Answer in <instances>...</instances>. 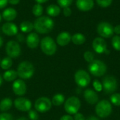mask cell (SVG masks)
Returning <instances> with one entry per match:
<instances>
[{"label": "cell", "mask_w": 120, "mask_h": 120, "mask_svg": "<svg viewBox=\"0 0 120 120\" xmlns=\"http://www.w3.org/2000/svg\"><path fill=\"white\" fill-rule=\"evenodd\" d=\"M13 101L9 98H5L2 99L0 102V110L1 112H6L9 110L13 105Z\"/></svg>", "instance_id": "7402d4cb"}, {"label": "cell", "mask_w": 120, "mask_h": 120, "mask_svg": "<svg viewBox=\"0 0 120 120\" xmlns=\"http://www.w3.org/2000/svg\"><path fill=\"white\" fill-rule=\"evenodd\" d=\"M54 27L53 20L49 16H40L34 22V28L37 32L44 34L50 32Z\"/></svg>", "instance_id": "6da1fadb"}, {"label": "cell", "mask_w": 120, "mask_h": 120, "mask_svg": "<svg viewBox=\"0 0 120 120\" xmlns=\"http://www.w3.org/2000/svg\"><path fill=\"white\" fill-rule=\"evenodd\" d=\"M3 79H3V77L0 75V86H1V85L2 84V83H3Z\"/></svg>", "instance_id": "c3c4849f"}, {"label": "cell", "mask_w": 120, "mask_h": 120, "mask_svg": "<svg viewBox=\"0 0 120 120\" xmlns=\"http://www.w3.org/2000/svg\"><path fill=\"white\" fill-rule=\"evenodd\" d=\"M16 120H29L28 118L27 117H19L18 119H17Z\"/></svg>", "instance_id": "bcb514c9"}, {"label": "cell", "mask_w": 120, "mask_h": 120, "mask_svg": "<svg viewBox=\"0 0 120 120\" xmlns=\"http://www.w3.org/2000/svg\"><path fill=\"white\" fill-rule=\"evenodd\" d=\"M72 1L73 0H57L58 5L63 8L65 7H69L72 4Z\"/></svg>", "instance_id": "d6a6232c"}, {"label": "cell", "mask_w": 120, "mask_h": 120, "mask_svg": "<svg viewBox=\"0 0 120 120\" xmlns=\"http://www.w3.org/2000/svg\"><path fill=\"white\" fill-rule=\"evenodd\" d=\"M28 117L30 120H39V115L37 110H30L28 112Z\"/></svg>", "instance_id": "e575fe53"}, {"label": "cell", "mask_w": 120, "mask_h": 120, "mask_svg": "<svg viewBox=\"0 0 120 120\" xmlns=\"http://www.w3.org/2000/svg\"><path fill=\"white\" fill-rule=\"evenodd\" d=\"M103 90L106 94H113L118 88V84L116 78L112 76H105L102 82Z\"/></svg>", "instance_id": "ba28073f"}, {"label": "cell", "mask_w": 120, "mask_h": 120, "mask_svg": "<svg viewBox=\"0 0 120 120\" xmlns=\"http://www.w3.org/2000/svg\"><path fill=\"white\" fill-rule=\"evenodd\" d=\"M86 120H100L98 117H95V116H90L87 119H86Z\"/></svg>", "instance_id": "ee69618b"}, {"label": "cell", "mask_w": 120, "mask_h": 120, "mask_svg": "<svg viewBox=\"0 0 120 120\" xmlns=\"http://www.w3.org/2000/svg\"><path fill=\"white\" fill-rule=\"evenodd\" d=\"M84 58L87 63H90L94 60V54L91 51H87L84 53Z\"/></svg>", "instance_id": "4dcf8cb0"}, {"label": "cell", "mask_w": 120, "mask_h": 120, "mask_svg": "<svg viewBox=\"0 0 120 120\" xmlns=\"http://www.w3.org/2000/svg\"><path fill=\"white\" fill-rule=\"evenodd\" d=\"M15 108L21 112H29L32 108V102L24 97H18L13 102Z\"/></svg>", "instance_id": "7c38bea8"}, {"label": "cell", "mask_w": 120, "mask_h": 120, "mask_svg": "<svg viewBox=\"0 0 120 120\" xmlns=\"http://www.w3.org/2000/svg\"><path fill=\"white\" fill-rule=\"evenodd\" d=\"M8 1L11 5H16L20 2V0H8Z\"/></svg>", "instance_id": "7bdbcfd3"}, {"label": "cell", "mask_w": 120, "mask_h": 120, "mask_svg": "<svg viewBox=\"0 0 120 120\" xmlns=\"http://www.w3.org/2000/svg\"><path fill=\"white\" fill-rule=\"evenodd\" d=\"M8 3V0H0V9L6 7Z\"/></svg>", "instance_id": "60d3db41"}, {"label": "cell", "mask_w": 120, "mask_h": 120, "mask_svg": "<svg viewBox=\"0 0 120 120\" xmlns=\"http://www.w3.org/2000/svg\"><path fill=\"white\" fill-rule=\"evenodd\" d=\"M76 5L77 8L81 11H89L94 6V0H77Z\"/></svg>", "instance_id": "e0dca14e"}, {"label": "cell", "mask_w": 120, "mask_h": 120, "mask_svg": "<svg viewBox=\"0 0 120 120\" xmlns=\"http://www.w3.org/2000/svg\"><path fill=\"white\" fill-rule=\"evenodd\" d=\"M97 32L102 38H110L114 34V27L108 22H101L97 27Z\"/></svg>", "instance_id": "8fae6325"}, {"label": "cell", "mask_w": 120, "mask_h": 120, "mask_svg": "<svg viewBox=\"0 0 120 120\" xmlns=\"http://www.w3.org/2000/svg\"><path fill=\"white\" fill-rule=\"evenodd\" d=\"M89 72L95 77H102L107 72V66L104 62L100 60H94L88 67Z\"/></svg>", "instance_id": "277c9868"}, {"label": "cell", "mask_w": 120, "mask_h": 120, "mask_svg": "<svg viewBox=\"0 0 120 120\" xmlns=\"http://www.w3.org/2000/svg\"><path fill=\"white\" fill-rule=\"evenodd\" d=\"M6 53L11 58H18L21 53V48L20 44L13 40L8 41L6 45Z\"/></svg>", "instance_id": "30bf717a"}, {"label": "cell", "mask_w": 120, "mask_h": 120, "mask_svg": "<svg viewBox=\"0 0 120 120\" xmlns=\"http://www.w3.org/2000/svg\"><path fill=\"white\" fill-rule=\"evenodd\" d=\"M112 47L116 50L120 51V36L115 35L112 39Z\"/></svg>", "instance_id": "f546056e"}, {"label": "cell", "mask_w": 120, "mask_h": 120, "mask_svg": "<svg viewBox=\"0 0 120 120\" xmlns=\"http://www.w3.org/2000/svg\"><path fill=\"white\" fill-rule=\"evenodd\" d=\"M91 80V79L89 74L84 70H79L75 74V83L79 87H86L90 84Z\"/></svg>", "instance_id": "52a82bcc"}, {"label": "cell", "mask_w": 120, "mask_h": 120, "mask_svg": "<svg viewBox=\"0 0 120 120\" xmlns=\"http://www.w3.org/2000/svg\"><path fill=\"white\" fill-rule=\"evenodd\" d=\"M114 33L117 34V35L120 34V25H117L114 27Z\"/></svg>", "instance_id": "b9f144b4"}, {"label": "cell", "mask_w": 120, "mask_h": 120, "mask_svg": "<svg viewBox=\"0 0 120 120\" xmlns=\"http://www.w3.org/2000/svg\"><path fill=\"white\" fill-rule=\"evenodd\" d=\"M71 41L76 45H82L86 41V37L81 33H76L72 36Z\"/></svg>", "instance_id": "cb8c5ba5"}, {"label": "cell", "mask_w": 120, "mask_h": 120, "mask_svg": "<svg viewBox=\"0 0 120 120\" xmlns=\"http://www.w3.org/2000/svg\"><path fill=\"white\" fill-rule=\"evenodd\" d=\"M16 38L18 39V41L20 42H22L25 40V37L22 34H16Z\"/></svg>", "instance_id": "ab89813d"}, {"label": "cell", "mask_w": 120, "mask_h": 120, "mask_svg": "<svg viewBox=\"0 0 120 120\" xmlns=\"http://www.w3.org/2000/svg\"><path fill=\"white\" fill-rule=\"evenodd\" d=\"M0 120H14L13 117L12 115L7 113V112H3L0 114Z\"/></svg>", "instance_id": "d590c367"}, {"label": "cell", "mask_w": 120, "mask_h": 120, "mask_svg": "<svg viewBox=\"0 0 120 120\" xmlns=\"http://www.w3.org/2000/svg\"><path fill=\"white\" fill-rule=\"evenodd\" d=\"M63 14L65 17H69L72 14V11L70 7H65L63 8Z\"/></svg>", "instance_id": "74e56055"}, {"label": "cell", "mask_w": 120, "mask_h": 120, "mask_svg": "<svg viewBox=\"0 0 120 120\" xmlns=\"http://www.w3.org/2000/svg\"><path fill=\"white\" fill-rule=\"evenodd\" d=\"M3 79L8 82H14L15 79H17L18 76V73L17 71L14 70H6L4 74H3Z\"/></svg>", "instance_id": "44dd1931"}, {"label": "cell", "mask_w": 120, "mask_h": 120, "mask_svg": "<svg viewBox=\"0 0 120 120\" xmlns=\"http://www.w3.org/2000/svg\"><path fill=\"white\" fill-rule=\"evenodd\" d=\"M0 62H1V61H0Z\"/></svg>", "instance_id": "816d5d0a"}, {"label": "cell", "mask_w": 120, "mask_h": 120, "mask_svg": "<svg viewBox=\"0 0 120 120\" xmlns=\"http://www.w3.org/2000/svg\"><path fill=\"white\" fill-rule=\"evenodd\" d=\"M1 30L4 34L8 36H14L18 34V27L13 22H7L4 23L1 27Z\"/></svg>", "instance_id": "2e32d148"}, {"label": "cell", "mask_w": 120, "mask_h": 120, "mask_svg": "<svg viewBox=\"0 0 120 120\" xmlns=\"http://www.w3.org/2000/svg\"><path fill=\"white\" fill-rule=\"evenodd\" d=\"M92 47L97 53L101 54L105 53V50L107 49V43L103 38L96 37L93 41Z\"/></svg>", "instance_id": "5bb4252c"}, {"label": "cell", "mask_w": 120, "mask_h": 120, "mask_svg": "<svg viewBox=\"0 0 120 120\" xmlns=\"http://www.w3.org/2000/svg\"><path fill=\"white\" fill-rule=\"evenodd\" d=\"M3 43H4V41H3V39L1 38V37H0V48L2 46Z\"/></svg>", "instance_id": "7dc6e473"}, {"label": "cell", "mask_w": 120, "mask_h": 120, "mask_svg": "<svg viewBox=\"0 0 120 120\" xmlns=\"http://www.w3.org/2000/svg\"><path fill=\"white\" fill-rule=\"evenodd\" d=\"M112 0H96V3L103 8H107L111 5Z\"/></svg>", "instance_id": "1f68e13d"}, {"label": "cell", "mask_w": 120, "mask_h": 120, "mask_svg": "<svg viewBox=\"0 0 120 120\" xmlns=\"http://www.w3.org/2000/svg\"><path fill=\"white\" fill-rule=\"evenodd\" d=\"M17 16V11L13 8H7L2 13L3 18L6 21H12Z\"/></svg>", "instance_id": "ffe728a7"}, {"label": "cell", "mask_w": 120, "mask_h": 120, "mask_svg": "<svg viewBox=\"0 0 120 120\" xmlns=\"http://www.w3.org/2000/svg\"><path fill=\"white\" fill-rule=\"evenodd\" d=\"M72 36L68 32H62L58 35L56 38V42L60 46H65L70 42Z\"/></svg>", "instance_id": "d6986e66"}, {"label": "cell", "mask_w": 120, "mask_h": 120, "mask_svg": "<svg viewBox=\"0 0 120 120\" xmlns=\"http://www.w3.org/2000/svg\"><path fill=\"white\" fill-rule=\"evenodd\" d=\"M84 98L85 101L90 105H95L99 101V97L96 91L91 89H87L84 92Z\"/></svg>", "instance_id": "9a60e30c"}, {"label": "cell", "mask_w": 120, "mask_h": 120, "mask_svg": "<svg viewBox=\"0 0 120 120\" xmlns=\"http://www.w3.org/2000/svg\"><path fill=\"white\" fill-rule=\"evenodd\" d=\"M18 76L21 79H28L31 78L34 73V67L29 61H22L20 63L17 68Z\"/></svg>", "instance_id": "7a4b0ae2"}, {"label": "cell", "mask_w": 120, "mask_h": 120, "mask_svg": "<svg viewBox=\"0 0 120 120\" xmlns=\"http://www.w3.org/2000/svg\"><path fill=\"white\" fill-rule=\"evenodd\" d=\"M42 52L47 56H53L57 51V46L55 41L51 37H44L40 43Z\"/></svg>", "instance_id": "5b68a950"}, {"label": "cell", "mask_w": 120, "mask_h": 120, "mask_svg": "<svg viewBox=\"0 0 120 120\" xmlns=\"http://www.w3.org/2000/svg\"><path fill=\"white\" fill-rule=\"evenodd\" d=\"M20 29L24 33L31 32L34 29V24L30 21H23L20 23Z\"/></svg>", "instance_id": "d4e9b609"}, {"label": "cell", "mask_w": 120, "mask_h": 120, "mask_svg": "<svg viewBox=\"0 0 120 120\" xmlns=\"http://www.w3.org/2000/svg\"><path fill=\"white\" fill-rule=\"evenodd\" d=\"M13 65L12 59L10 57H5L0 62V66L3 70H9Z\"/></svg>", "instance_id": "4316f807"}, {"label": "cell", "mask_w": 120, "mask_h": 120, "mask_svg": "<svg viewBox=\"0 0 120 120\" xmlns=\"http://www.w3.org/2000/svg\"><path fill=\"white\" fill-rule=\"evenodd\" d=\"M105 53H106V54H109V53H110V51H109V50H108V49H106V50H105Z\"/></svg>", "instance_id": "681fc988"}, {"label": "cell", "mask_w": 120, "mask_h": 120, "mask_svg": "<svg viewBox=\"0 0 120 120\" xmlns=\"http://www.w3.org/2000/svg\"><path fill=\"white\" fill-rule=\"evenodd\" d=\"M51 101L47 97H40L37 98L34 103V108L37 112L44 113L49 111L51 109Z\"/></svg>", "instance_id": "9c48e42d"}, {"label": "cell", "mask_w": 120, "mask_h": 120, "mask_svg": "<svg viewBox=\"0 0 120 120\" xmlns=\"http://www.w3.org/2000/svg\"><path fill=\"white\" fill-rule=\"evenodd\" d=\"M27 46L30 49H36L39 44V37L37 33L30 32L26 37Z\"/></svg>", "instance_id": "ac0fdd59"}, {"label": "cell", "mask_w": 120, "mask_h": 120, "mask_svg": "<svg viewBox=\"0 0 120 120\" xmlns=\"http://www.w3.org/2000/svg\"><path fill=\"white\" fill-rule=\"evenodd\" d=\"M81 108V101L76 96L68 98L64 103V109L68 115H75Z\"/></svg>", "instance_id": "8992f818"}, {"label": "cell", "mask_w": 120, "mask_h": 120, "mask_svg": "<svg viewBox=\"0 0 120 120\" xmlns=\"http://www.w3.org/2000/svg\"><path fill=\"white\" fill-rule=\"evenodd\" d=\"M1 15H0V22H1Z\"/></svg>", "instance_id": "f907efd6"}, {"label": "cell", "mask_w": 120, "mask_h": 120, "mask_svg": "<svg viewBox=\"0 0 120 120\" xmlns=\"http://www.w3.org/2000/svg\"><path fill=\"white\" fill-rule=\"evenodd\" d=\"M93 86L96 92H101L103 91V85L102 83H101L98 80L95 79L93 82Z\"/></svg>", "instance_id": "836d02e7"}, {"label": "cell", "mask_w": 120, "mask_h": 120, "mask_svg": "<svg viewBox=\"0 0 120 120\" xmlns=\"http://www.w3.org/2000/svg\"><path fill=\"white\" fill-rule=\"evenodd\" d=\"M51 103L55 106H60L65 103V96L61 94H57L53 96Z\"/></svg>", "instance_id": "484cf974"}, {"label": "cell", "mask_w": 120, "mask_h": 120, "mask_svg": "<svg viewBox=\"0 0 120 120\" xmlns=\"http://www.w3.org/2000/svg\"><path fill=\"white\" fill-rule=\"evenodd\" d=\"M95 111L100 118H106L109 117L112 111V104L108 100H102L96 103Z\"/></svg>", "instance_id": "3957f363"}, {"label": "cell", "mask_w": 120, "mask_h": 120, "mask_svg": "<svg viewBox=\"0 0 120 120\" xmlns=\"http://www.w3.org/2000/svg\"><path fill=\"white\" fill-rule=\"evenodd\" d=\"M49 0H35L36 2H37V4H43V3H45L46 1H48Z\"/></svg>", "instance_id": "f6af8a7d"}, {"label": "cell", "mask_w": 120, "mask_h": 120, "mask_svg": "<svg viewBox=\"0 0 120 120\" xmlns=\"http://www.w3.org/2000/svg\"><path fill=\"white\" fill-rule=\"evenodd\" d=\"M110 103L115 106H120V94H112L110 98Z\"/></svg>", "instance_id": "f1b7e54d"}, {"label": "cell", "mask_w": 120, "mask_h": 120, "mask_svg": "<svg viewBox=\"0 0 120 120\" xmlns=\"http://www.w3.org/2000/svg\"><path fill=\"white\" fill-rule=\"evenodd\" d=\"M12 89L16 96H22L26 94L27 85L22 79H15L13 83Z\"/></svg>", "instance_id": "4fadbf2b"}, {"label": "cell", "mask_w": 120, "mask_h": 120, "mask_svg": "<svg viewBox=\"0 0 120 120\" xmlns=\"http://www.w3.org/2000/svg\"><path fill=\"white\" fill-rule=\"evenodd\" d=\"M73 118H74V120H86V118L84 116V115L80 112H77L75 115H74Z\"/></svg>", "instance_id": "8d00e7d4"}, {"label": "cell", "mask_w": 120, "mask_h": 120, "mask_svg": "<svg viewBox=\"0 0 120 120\" xmlns=\"http://www.w3.org/2000/svg\"><path fill=\"white\" fill-rule=\"evenodd\" d=\"M43 11H44L43 6L40 4H37L34 5V6L32 7V13L38 18L42 15Z\"/></svg>", "instance_id": "83f0119b"}, {"label": "cell", "mask_w": 120, "mask_h": 120, "mask_svg": "<svg viewBox=\"0 0 120 120\" xmlns=\"http://www.w3.org/2000/svg\"><path fill=\"white\" fill-rule=\"evenodd\" d=\"M60 8L56 4H51L46 8V13L49 16L56 17L60 13Z\"/></svg>", "instance_id": "603a6c76"}, {"label": "cell", "mask_w": 120, "mask_h": 120, "mask_svg": "<svg viewBox=\"0 0 120 120\" xmlns=\"http://www.w3.org/2000/svg\"><path fill=\"white\" fill-rule=\"evenodd\" d=\"M60 120H74V118L70 115H65L60 117Z\"/></svg>", "instance_id": "f35d334b"}]
</instances>
